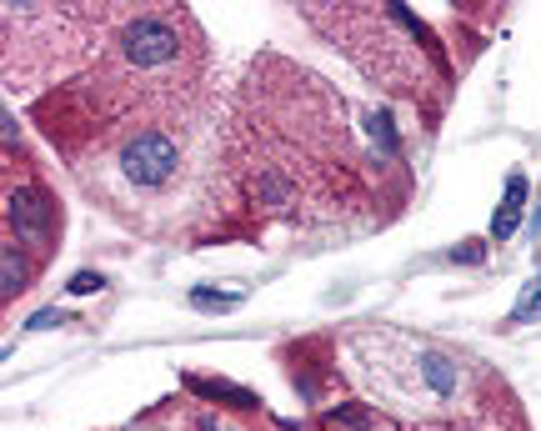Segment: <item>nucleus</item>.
<instances>
[{
  "label": "nucleus",
  "mask_w": 541,
  "mask_h": 431,
  "mask_svg": "<svg viewBox=\"0 0 541 431\" xmlns=\"http://www.w3.org/2000/svg\"><path fill=\"white\" fill-rule=\"evenodd\" d=\"M176 166H181V146H176L166 131H141V136H131L126 151H121L126 181H131V186H146V191L166 186V181L176 176Z\"/></svg>",
  "instance_id": "obj_1"
},
{
  "label": "nucleus",
  "mask_w": 541,
  "mask_h": 431,
  "mask_svg": "<svg viewBox=\"0 0 541 431\" xmlns=\"http://www.w3.org/2000/svg\"><path fill=\"white\" fill-rule=\"evenodd\" d=\"M121 51H126L131 66L156 71V66H171V61L181 56V31H176L171 16H141V21H131V31L121 36Z\"/></svg>",
  "instance_id": "obj_2"
},
{
  "label": "nucleus",
  "mask_w": 541,
  "mask_h": 431,
  "mask_svg": "<svg viewBox=\"0 0 541 431\" xmlns=\"http://www.w3.org/2000/svg\"><path fill=\"white\" fill-rule=\"evenodd\" d=\"M11 221H16L21 236L46 241V231H51V206H46L41 196H31V191H16V196H11Z\"/></svg>",
  "instance_id": "obj_3"
},
{
  "label": "nucleus",
  "mask_w": 541,
  "mask_h": 431,
  "mask_svg": "<svg viewBox=\"0 0 541 431\" xmlns=\"http://www.w3.org/2000/svg\"><path fill=\"white\" fill-rule=\"evenodd\" d=\"M521 201H526V181L511 176V181H506V196H501V206H496V216H491V241H506V236L521 226Z\"/></svg>",
  "instance_id": "obj_4"
},
{
  "label": "nucleus",
  "mask_w": 541,
  "mask_h": 431,
  "mask_svg": "<svg viewBox=\"0 0 541 431\" xmlns=\"http://www.w3.org/2000/svg\"><path fill=\"white\" fill-rule=\"evenodd\" d=\"M421 376L431 381V391H436V396H451V391H456V381H461V376H456V366H451L446 356H426V361H421Z\"/></svg>",
  "instance_id": "obj_5"
},
{
  "label": "nucleus",
  "mask_w": 541,
  "mask_h": 431,
  "mask_svg": "<svg viewBox=\"0 0 541 431\" xmlns=\"http://www.w3.org/2000/svg\"><path fill=\"white\" fill-rule=\"evenodd\" d=\"M0 286H6V296L26 291V261L16 256V246H6V261H0Z\"/></svg>",
  "instance_id": "obj_6"
},
{
  "label": "nucleus",
  "mask_w": 541,
  "mask_h": 431,
  "mask_svg": "<svg viewBox=\"0 0 541 431\" xmlns=\"http://www.w3.org/2000/svg\"><path fill=\"white\" fill-rule=\"evenodd\" d=\"M196 391H206V396H216V401H231V406H261L251 391H241V386H226V381H196Z\"/></svg>",
  "instance_id": "obj_7"
},
{
  "label": "nucleus",
  "mask_w": 541,
  "mask_h": 431,
  "mask_svg": "<svg viewBox=\"0 0 541 431\" xmlns=\"http://www.w3.org/2000/svg\"><path fill=\"white\" fill-rule=\"evenodd\" d=\"M541 316V276L526 286V296L516 301V311H511V326H526V321H536Z\"/></svg>",
  "instance_id": "obj_8"
},
{
  "label": "nucleus",
  "mask_w": 541,
  "mask_h": 431,
  "mask_svg": "<svg viewBox=\"0 0 541 431\" xmlns=\"http://www.w3.org/2000/svg\"><path fill=\"white\" fill-rule=\"evenodd\" d=\"M191 306H201V311H231V306H241V296H216V291L196 286L191 291Z\"/></svg>",
  "instance_id": "obj_9"
},
{
  "label": "nucleus",
  "mask_w": 541,
  "mask_h": 431,
  "mask_svg": "<svg viewBox=\"0 0 541 431\" xmlns=\"http://www.w3.org/2000/svg\"><path fill=\"white\" fill-rule=\"evenodd\" d=\"M101 286H106V281H101L96 271H76V276H71V291H76V296H91V291H101Z\"/></svg>",
  "instance_id": "obj_10"
},
{
  "label": "nucleus",
  "mask_w": 541,
  "mask_h": 431,
  "mask_svg": "<svg viewBox=\"0 0 541 431\" xmlns=\"http://www.w3.org/2000/svg\"><path fill=\"white\" fill-rule=\"evenodd\" d=\"M61 321H66L61 311H41V316H31V326H36V331H46V326H61Z\"/></svg>",
  "instance_id": "obj_11"
},
{
  "label": "nucleus",
  "mask_w": 541,
  "mask_h": 431,
  "mask_svg": "<svg viewBox=\"0 0 541 431\" xmlns=\"http://www.w3.org/2000/svg\"><path fill=\"white\" fill-rule=\"evenodd\" d=\"M456 256H461V261H481V246H476V241H461V251H456Z\"/></svg>",
  "instance_id": "obj_12"
},
{
  "label": "nucleus",
  "mask_w": 541,
  "mask_h": 431,
  "mask_svg": "<svg viewBox=\"0 0 541 431\" xmlns=\"http://www.w3.org/2000/svg\"><path fill=\"white\" fill-rule=\"evenodd\" d=\"M201 431H226V426H216V421H201Z\"/></svg>",
  "instance_id": "obj_13"
}]
</instances>
